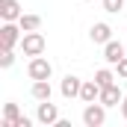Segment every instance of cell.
<instances>
[{
  "mask_svg": "<svg viewBox=\"0 0 127 127\" xmlns=\"http://www.w3.org/2000/svg\"><path fill=\"white\" fill-rule=\"evenodd\" d=\"M21 15H24V9L18 0H0V18L3 21H18Z\"/></svg>",
  "mask_w": 127,
  "mask_h": 127,
  "instance_id": "obj_8",
  "label": "cell"
},
{
  "mask_svg": "<svg viewBox=\"0 0 127 127\" xmlns=\"http://www.w3.org/2000/svg\"><path fill=\"white\" fill-rule=\"evenodd\" d=\"M80 100H83V103H95V100H100V86H97V80H83Z\"/></svg>",
  "mask_w": 127,
  "mask_h": 127,
  "instance_id": "obj_10",
  "label": "cell"
},
{
  "mask_svg": "<svg viewBox=\"0 0 127 127\" xmlns=\"http://www.w3.org/2000/svg\"><path fill=\"white\" fill-rule=\"evenodd\" d=\"M124 86H127V80H124Z\"/></svg>",
  "mask_w": 127,
  "mask_h": 127,
  "instance_id": "obj_20",
  "label": "cell"
},
{
  "mask_svg": "<svg viewBox=\"0 0 127 127\" xmlns=\"http://www.w3.org/2000/svg\"><path fill=\"white\" fill-rule=\"evenodd\" d=\"M30 95L35 97V100H50V95H53V89H50V80H32Z\"/></svg>",
  "mask_w": 127,
  "mask_h": 127,
  "instance_id": "obj_11",
  "label": "cell"
},
{
  "mask_svg": "<svg viewBox=\"0 0 127 127\" xmlns=\"http://www.w3.org/2000/svg\"><path fill=\"white\" fill-rule=\"evenodd\" d=\"M15 65V50H0V68H12Z\"/></svg>",
  "mask_w": 127,
  "mask_h": 127,
  "instance_id": "obj_16",
  "label": "cell"
},
{
  "mask_svg": "<svg viewBox=\"0 0 127 127\" xmlns=\"http://www.w3.org/2000/svg\"><path fill=\"white\" fill-rule=\"evenodd\" d=\"M27 74H30V80H50L53 77V65L44 56H32L30 65H27Z\"/></svg>",
  "mask_w": 127,
  "mask_h": 127,
  "instance_id": "obj_2",
  "label": "cell"
},
{
  "mask_svg": "<svg viewBox=\"0 0 127 127\" xmlns=\"http://www.w3.org/2000/svg\"><path fill=\"white\" fill-rule=\"evenodd\" d=\"M106 121V106L95 100V103H86V109H83V124L86 127H100Z\"/></svg>",
  "mask_w": 127,
  "mask_h": 127,
  "instance_id": "obj_3",
  "label": "cell"
},
{
  "mask_svg": "<svg viewBox=\"0 0 127 127\" xmlns=\"http://www.w3.org/2000/svg\"><path fill=\"white\" fill-rule=\"evenodd\" d=\"M89 38H92L95 44H106V41L112 38V27L103 24V21H97V24H92V30H89Z\"/></svg>",
  "mask_w": 127,
  "mask_h": 127,
  "instance_id": "obj_9",
  "label": "cell"
},
{
  "mask_svg": "<svg viewBox=\"0 0 127 127\" xmlns=\"http://www.w3.org/2000/svg\"><path fill=\"white\" fill-rule=\"evenodd\" d=\"M95 80H97V86L103 89V86H109V83H115V74H112L109 68H100V71L95 74Z\"/></svg>",
  "mask_w": 127,
  "mask_h": 127,
  "instance_id": "obj_14",
  "label": "cell"
},
{
  "mask_svg": "<svg viewBox=\"0 0 127 127\" xmlns=\"http://www.w3.org/2000/svg\"><path fill=\"white\" fill-rule=\"evenodd\" d=\"M121 115H124V121H127V95H124V100H121Z\"/></svg>",
  "mask_w": 127,
  "mask_h": 127,
  "instance_id": "obj_19",
  "label": "cell"
},
{
  "mask_svg": "<svg viewBox=\"0 0 127 127\" xmlns=\"http://www.w3.org/2000/svg\"><path fill=\"white\" fill-rule=\"evenodd\" d=\"M18 24H21V30L24 32H32L41 27V15H35V12H24L21 18H18Z\"/></svg>",
  "mask_w": 127,
  "mask_h": 127,
  "instance_id": "obj_13",
  "label": "cell"
},
{
  "mask_svg": "<svg viewBox=\"0 0 127 127\" xmlns=\"http://www.w3.org/2000/svg\"><path fill=\"white\" fill-rule=\"evenodd\" d=\"M30 124H32V121H30V118H27V115H21V118L15 121V127H30Z\"/></svg>",
  "mask_w": 127,
  "mask_h": 127,
  "instance_id": "obj_18",
  "label": "cell"
},
{
  "mask_svg": "<svg viewBox=\"0 0 127 127\" xmlns=\"http://www.w3.org/2000/svg\"><path fill=\"white\" fill-rule=\"evenodd\" d=\"M115 74H118L121 80H127V56H124V59H121L118 65H115Z\"/></svg>",
  "mask_w": 127,
  "mask_h": 127,
  "instance_id": "obj_17",
  "label": "cell"
},
{
  "mask_svg": "<svg viewBox=\"0 0 127 127\" xmlns=\"http://www.w3.org/2000/svg\"><path fill=\"white\" fill-rule=\"evenodd\" d=\"M18 47L24 50V56H41V53H44V35H41L38 30L24 32V38H21Z\"/></svg>",
  "mask_w": 127,
  "mask_h": 127,
  "instance_id": "obj_1",
  "label": "cell"
},
{
  "mask_svg": "<svg viewBox=\"0 0 127 127\" xmlns=\"http://www.w3.org/2000/svg\"><path fill=\"white\" fill-rule=\"evenodd\" d=\"M121 100H124V92L118 89V83H109V86H103L100 89V103L109 109V106H121Z\"/></svg>",
  "mask_w": 127,
  "mask_h": 127,
  "instance_id": "obj_5",
  "label": "cell"
},
{
  "mask_svg": "<svg viewBox=\"0 0 127 127\" xmlns=\"http://www.w3.org/2000/svg\"><path fill=\"white\" fill-rule=\"evenodd\" d=\"M21 118V109H18V103H3V121H0V127H15V121Z\"/></svg>",
  "mask_w": 127,
  "mask_h": 127,
  "instance_id": "obj_12",
  "label": "cell"
},
{
  "mask_svg": "<svg viewBox=\"0 0 127 127\" xmlns=\"http://www.w3.org/2000/svg\"><path fill=\"white\" fill-rule=\"evenodd\" d=\"M80 89H83V80L80 77H74V74H68V77H62V86H59V92H62V97H80Z\"/></svg>",
  "mask_w": 127,
  "mask_h": 127,
  "instance_id": "obj_7",
  "label": "cell"
},
{
  "mask_svg": "<svg viewBox=\"0 0 127 127\" xmlns=\"http://www.w3.org/2000/svg\"><path fill=\"white\" fill-rule=\"evenodd\" d=\"M35 121H38V124H56V121H59V109H56V103H50V100H38Z\"/></svg>",
  "mask_w": 127,
  "mask_h": 127,
  "instance_id": "obj_4",
  "label": "cell"
},
{
  "mask_svg": "<svg viewBox=\"0 0 127 127\" xmlns=\"http://www.w3.org/2000/svg\"><path fill=\"white\" fill-rule=\"evenodd\" d=\"M124 9V0H103V12H109V15H118Z\"/></svg>",
  "mask_w": 127,
  "mask_h": 127,
  "instance_id": "obj_15",
  "label": "cell"
},
{
  "mask_svg": "<svg viewBox=\"0 0 127 127\" xmlns=\"http://www.w3.org/2000/svg\"><path fill=\"white\" fill-rule=\"evenodd\" d=\"M103 59H106L109 65H118L121 59H124V44L115 41V38H109V41L103 44Z\"/></svg>",
  "mask_w": 127,
  "mask_h": 127,
  "instance_id": "obj_6",
  "label": "cell"
}]
</instances>
